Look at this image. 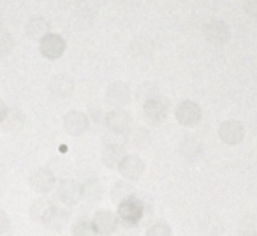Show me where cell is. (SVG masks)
<instances>
[{
  "label": "cell",
  "instance_id": "d6986e66",
  "mask_svg": "<svg viewBox=\"0 0 257 236\" xmlns=\"http://www.w3.org/2000/svg\"><path fill=\"white\" fill-rule=\"evenodd\" d=\"M55 208V204L51 203L50 199H44V197H39L36 199L32 204H30V218L34 222H46V218L50 217L51 210Z\"/></svg>",
  "mask_w": 257,
  "mask_h": 236
},
{
  "label": "cell",
  "instance_id": "ffe728a7",
  "mask_svg": "<svg viewBox=\"0 0 257 236\" xmlns=\"http://www.w3.org/2000/svg\"><path fill=\"white\" fill-rule=\"evenodd\" d=\"M81 197L88 203H99L104 197V187L99 180L90 178L81 185Z\"/></svg>",
  "mask_w": 257,
  "mask_h": 236
},
{
  "label": "cell",
  "instance_id": "5bb4252c",
  "mask_svg": "<svg viewBox=\"0 0 257 236\" xmlns=\"http://www.w3.org/2000/svg\"><path fill=\"white\" fill-rule=\"evenodd\" d=\"M74 79L69 74H57L50 81V92L58 99H67L74 93Z\"/></svg>",
  "mask_w": 257,
  "mask_h": 236
},
{
  "label": "cell",
  "instance_id": "603a6c76",
  "mask_svg": "<svg viewBox=\"0 0 257 236\" xmlns=\"http://www.w3.org/2000/svg\"><path fill=\"white\" fill-rule=\"evenodd\" d=\"M67 220H69V213H67V211H65L64 208H57V206H55L53 210H51L50 217L46 218V222H44V224H46L50 229H53V231H60V229L65 227Z\"/></svg>",
  "mask_w": 257,
  "mask_h": 236
},
{
  "label": "cell",
  "instance_id": "52a82bcc",
  "mask_svg": "<svg viewBox=\"0 0 257 236\" xmlns=\"http://www.w3.org/2000/svg\"><path fill=\"white\" fill-rule=\"evenodd\" d=\"M141 215H143V206L141 203H138L134 197L123 201L118 204V220L123 222L125 225H136L140 222Z\"/></svg>",
  "mask_w": 257,
  "mask_h": 236
},
{
  "label": "cell",
  "instance_id": "83f0119b",
  "mask_svg": "<svg viewBox=\"0 0 257 236\" xmlns=\"http://www.w3.org/2000/svg\"><path fill=\"white\" fill-rule=\"evenodd\" d=\"M147 236H171V227L166 222H155L154 225H150Z\"/></svg>",
  "mask_w": 257,
  "mask_h": 236
},
{
  "label": "cell",
  "instance_id": "8992f818",
  "mask_svg": "<svg viewBox=\"0 0 257 236\" xmlns=\"http://www.w3.org/2000/svg\"><path fill=\"white\" fill-rule=\"evenodd\" d=\"M218 136H220V140L224 141L225 145L234 147V145L241 143L243 138H245V127H243V124L239 122V120L231 118V120H225V122L220 124V127H218Z\"/></svg>",
  "mask_w": 257,
  "mask_h": 236
},
{
  "label": "cell",
  "instance_id": "ba28073f",
  "mask_svg": "<svg viewBox=\"0 0 257 236\" xmlns=\"http://www.w3.org/2000/svg\"><path fill=\"white\" fill-rule=\"evenodd\" d=\"M55 175L51 169L48 168H39L30 175L29 183L37 194H48L50 190H53L55 187Z\"/></svg>",
  "mask_w": 257,
  "mask_h": 236
},
{
  "label": "cell",
  "instance_id": "cb8c5ba5",
  "mask_svg": "<svg viewBox=\"0 0 257 236\" xmlns=\"http://www.w3.org/2000/svg\"><path fill=\"white\" fill-rule=\"evenodd\" d=\"M161 93H159V86L155 85V83L152 81H147V83H141L140 86H138L136 90V99L140 100V102H147V100H152L155 99V97H159Z\"/></svg>",
  "mask_w": 257,
  "mask_h": 236
},
{
  "label": "cell",
  "instance_id": "9a60e30c",
  "mask_svg": "<svg viewBox=\"0 0 257 236\" xmlns=\"http://www.w3.org/2000/svg\"><path fill=\"white\" fill-rule=\"evenodd\" d=\"M178 154L185 161H197L203 155V143L197 136H185L178 145Z\"/></svg>",
  "mask_w": 257,
  "mask_h": 236
},
{
  "label": "cell",
  "instance_id": "7402d4cb",
  "mask_svg": "<svg viewBox=\"0 0 257 236\" xmlns=\"http://www.w3.org/2000/svg\"><path fill=\"white\" fill-rule=\"evenodd\" d=\"M134 197V187L127 182H118L114 183L113 190H111V201L116 204L123 203V201Z\"/></svg>",
  "mask_w": 257,
  "mask_h": 236
},
{
  "label": "cell",
  "instance_id": "44dd1931",
  "mask_svg": "<svg viewBox=\"0 0 257 236\" xmlns=\"http://www.w3.org/2000/svg\"><path fill=\"white\" fill-rule=\"evenodd\" d=\"M127 145L133 150H143L150 145V133L147 129H134L127 134Z\"/></svg>",
  "mask_w": 257,
  "mask_h": 236
},
{
  "label": "cell",
  "instance_id": "4316f807",
  "mask_svg": "<svg viewBox=\"0 0 257 236\" xmlns=\"http://www.w3.org/2000/svg\"><path fill=\"white\" fill-rule=\"evenodd\" d=\"M15 48V39L9 32H0V57L9 55Z\"/></svg>",
  "mask_w": 257,
  "mask_h": 236
},
{
  "label": "cell",
  "instance_id": "6da1fadb",
  "mask_svg": "<svg viewBox=\"0 0 257 236\" xmlns=\"http://www.w3.org/2000/svg\"><path fill=\"white\" fill-rule=\"evenodd\" d=\"M169 111V104L164 97H155L143 104V116L150 126H161L166 120Z\"/></svg>",
  "mask_w": 257,
  "mask_h": 236
},
{
  "label": "cell",
  "instance_id": "4fadbf2b",
  "mask_svg": "<svg viewBox=\"0 0 257 236\" xmlns=\"http://www.w3.org/2000/svg\"><path fill=\"white\" fill-rule=\"evenodd\" d=\"M58 199L67 206H74L81 199V185L76 180H62L57 190Z\"/></svg>",
  "mask_w": 257,
  "mask_h": 236
},
{
  "label": "cell",
  "instance_id": "f546056e",
  "mask_svg": "<svg viewBox=\"0 0 257 236\" xmlns=\"http://www.w3.org/2000/svg\"><path fill=\"white\" fill-rule=\"evenodd\" d=\"M243 9L248 16H253L257 18V0H245L243 2Z\"/></svg>",
  "mask_w": 257,
  "mask_h": 236
},
{
  "label": "cell",
  "instance_id": "9c48e42d",
  "mask_svg": "<svg viewBox=\"0 0 257 236\" xmlns=\"http://www.w3.org/2000/svg\"><path fill=\"white\" fill-rule=\"evenodd\" d=\"M90 120L81 111H69L64 116V129L71 136H81L88 131Z\"/></svg>",
  "mask_w": 257,
  "mask_h": 236
},
{
  "label": "cell",
  "instance_id": "d4e9b609",
  "mask_svg": "<svg viewBox=\"0 0 257 236\" xmlns=\"http://www.w3.org/2000/svg\"><path fill=\"white\" fill-rule=\"evenodd\" d=\"M97 231L93 224L86 218H79L74 225H72V236H95Z\"/></svg>",
  "mask_w": 257,
  "mask_h": 236
},
{
  "label": "cell",
  "instance_id": "4dcf8cb0",
  "mask_svg": "<svg viewBox=\"0 0 257 236\" xmlns=\"http://www.w3.org/2000/svg\"><path fill=\"white\" fill-rule=\"evenodd\" d=\"M6 111H8V106H6V102L2 99H0V122H2V118H4Z\"/></svg>",
  "mask_w": 257,
  "mask_h": 236
},
{
  "label": "cell",
  "instance_id": "484cf974",
  "mask_svg": "<svg viewBox=\"0 0 257 236\" xmlns=\"http://www.w3.org/2000/svg\"><path fill=\"white\" fill-rule=\"evenodd\" d=\"M239 234L241 236H257V218H253V217L243 218L241 225H239Z\"/></svg>",
  "mask_w": 257,
  "mask_h": 236
},
{
  "label": "cell",
  "instance_id": "8fae6325",
  "mask_svg": "<svg viewBox=\"0 0 257 236\" xmlns=\"http://www.w3.org/2000/svg\"><path fill=\"white\" fill-rule=\"evenodd\" d=\"M131 88H128L127 83L123 81H114L107 86V92H106V100L109 106L113 107H121L125 104L131 102Z\"/></svg>",
  "mask_w": 257,
  "mask_h": 236
},
{
  "label": "cell",
  "instance_id": "30bf717a",
  "mask_svg": "<svg viewBox=\"0 0 257 236\" xmlns=\"http://www.w3.org/2000/svg\"><path fill=\"white\" fill-rule=\"evenodd\" d=\"M118 169H120V173H121V176H123V178L140 180L141 176H143V173H145V162H143V159H141L140 155L131 154V155H125V157L121 159Z\"/></svg>",
  "mask_w": 257,
  "mask_h": 236
},
{
  "label": "cell",
  "instance_id": "7c38bea8",
  "mask_svg": "<svg viewBox=\"0 0 257 236\" xmlns=\"http://www.w3.org/2000/svg\"><path fill=\"white\" fill-rule=\"evenodd\" d=\"M92 224H93V227H95L97 234L109 236L118 229V217L109 210H100L95 213Z\"/></svg>",
  "mask_w": 257,
  "mask_h": 236
},
{
  "label": "cell",
  "instance_id": "f1b7e54d",
  "mask_svg": "<svg viewBox=\"0 0 257 236\" xmlns=\"http://www.w3.org/2000/svg\"><path fill=\"white\" fill-rule=\"evenodd\" d=\"M11 227V220H9V215L4 210H0V236L6 234Z\"/></svg>",
  "mask_w": 257,
  "mask_h": 236
},
{
  "label": "cell",
  "instance_id": "2e32d148",
  "mask_svg": "<svg viewBox=\"0 0 257 236\" xmlns=\"http://www.w3.org/2000/svg\"><path fill=\"white\" fill-rule=\"evenodd\" d=\"M25 34L29 39L32 41H41L46 34H50V22L43 16H34L29 20L25 27Z\"/></svg>",
  "mask_w": 257,
  "mask_h": 236
},
{
  "label": "cell",
  "instance_id": "5b68a950",
  "mask_svg": "<svg viewBox=\"0 0 257 236\" xmlns=\"http://www.w3.org/2000/svg\"><path fill=\"white\" fill-rule=\"evenodd\" d=\"M39 51L44 58L57 60L65 51V39L62 36H58V34H46L39 41Z\"/></svg>",
  "mask_w": 257,
  "mask_h": 236
},
{
  "label": "cell",
  "instance_id": "3957f363",
  "mask_svg": "<svg viewBox=\"0 0 257 236\" xmlns=\"http://www.w3.org/2000/svg\"><path fill=\"white\" fill-rule=\"evenodd\" d=\"M176 120H178L180 126L183 127H194L201 122V116H203V111H201L199 104H196L194 100H183L176 107Z\"/></svg>",
  "mask_w": 257,
  "mask_h": 236
},
{
  "label": "cell",
  "instance_id": "e0dca14e",
  "mask_svg": "<svg viewBox=\"0 0 257 236\" xmlns=\"http://www.w3.org/2000/svg\"><path fill=\"white\" fill-rule=\"evenodd\" d=\"M0 124H2V129L6 133H16L25 124V114H23V111L20 107H11V109L6 111L4 118H2Z\"/></svg>",
  "mask_w": 257,
  "mask_h": 236
},
{
  "label": "cell",
  "instance_id": "277c9868",
  "mask_svg": "<svg viewBox=\"0 0 257 236\" xmlns=\"http://www.w3.org/2000/svg\"><path fill=\"white\" fill-rule=\"evenodd\" d=\"M106 127L114 134H127L133 127V116L128 111L121 109V107L111 109L106 114Z\"/></svg>",
  "mask_w": 257,
  "mask_h": 236
},
{
  "label": "cell",
  "instance_id": "7a4b0ae2",
  "mask_svg": "<svg viewBox=\"0 0 257 236\" xmlns=\"http://www.w3.org/2000/svg\"><path fill=\"white\" fill-rule=\"evenodd\" d=\"M204 39L210 44H215V46H222L225 44L229 39H231V30H229L227 23L222 22V20H211L204 25L203 29Z\"/></svg>",
  "mask_w": 257,
  "mask_h": 236
},
{
  "label": "cell",
  "instance_id": "ac0fdd59",
  "mask_svg": "<svg viewBox=\"0 0 257 236\" xmlns=\"http://www.w3.org/2000/svg\"><path fill=\"white\" fill-rule=\"evenodd\" d=\"M125 155H127V154H125V148L121 147V145H116V143L107 145V147L104 148V152H102V162H104V166H106V168L116 169Z\"/></svg>",
  "mask_w": 257,
  "mask_h": 236
}]
</instances>
